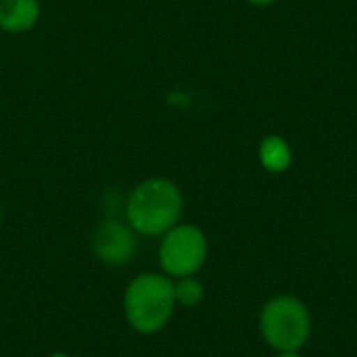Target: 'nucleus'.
<instances>
[{
	"label": "nucleus",
	"mask_w": 357,
	"mask_h": 357,
	"mask_svg": "<svg viewBox=\"0 0 357 357\" xmlns=\"http://www.w3.org/2000/svg\"><path fill=\"white\" fill-rule=\"evenodd\" d=\"M184 197L167 178L142 180L126 199V222L140 236H163L182 215Z\"/></svg>",
	"instance_id": "f257e3e1"
},
{
	"label": "nucleus",
	"mask_w": 357,
	"mask_h": 357,
	"mask_svg": "<svg viewBox=\"0 0 357 357\" xmlns=\"http://www.w3.org/2000/svg\"><path fill=\"white\" fill-rule=\"evenodd\" d=\"M174 278L165 274L142 272L123 291V316L128 326L138 335L163 331L174 316Z\"/></svg>",
	"instance_id": "f03ea898"
},
{
	"label": "nucleus",
	"mask_w": 357,
	"mask_h": 357,
	"mask_svg": "<svg viewBox=\"0 0 357 357\" xmlns=\"http://www.w3.org/2000/svg\"><path fill=\"white\" fill-rule=\"evenodd\" d=\"M261 333L280 351H297L310 337V314L293 297H276L261 312Z\"/></svg>",
	"instance_id": "7ed1b4c3"
},
{
	"label": "nucleus",
	"mask_w": 357,
	"mask_h": 357,
	"mask_svg": "<svg viewBox=\"0 0 357 357\" xmlns=\"http://www.w3.org/2000/svg\"><path fill=\"white\" fill-rule=\"evenodd\" d=\"M207 259V238L192 224H176L161 236L159 266L169 278L195 276Z\"/></svg>",
	"instance_id": "20e7f679"
},
{
	"label": "nucleus",
	"mask_w": 357,
	"mask_h": 357,
	"mask_svg": "<svg viewBox=\"0 0 357 357\" xmlns=\"http://www.w3.org/2000/svg\"><path fill=\"white\" fill-rule=\"evenodd\" d=\"M90 249L100 264L121 268L136 255V232L128 226V222L113 218L102 220L90 236Z\"/></svg>",
	"instance_id": "39448f33"
},
{
	"label": "nucleus",
	"mask_w": 357,
	"mask_h": 357,
	"mask_svg": "<svg viewBox=\"0 0 357 357\" xmlns=\"http://www.w3.org/2000/svg\"><path fill=\"white\" fill-rule=\"evenodd\" d=\"M40 19L38 0H0V29L6 33L29 31Z\"/></svg>",
	"instance_id": "423d86ee"
},
{
	"label": "nucleus",
	"mask_w": 357,
	"mask_h": 357,
	"mask_svg": "<svg viewBox=\"0 0 357 357\" xmlns=\"http://www.w3.org/2000/svg\"><path fill=\"white\" fill-rule=\"evenodd\" d=\"M259 161L270 174H282L293 163V151L282 136L270 134L259 142Z\"/></svg>",
	"instance_id": "0eeeda50"
},
{
	"label": "nucleus",
	"mask_w": 357,
	"mask_h": 357,
	"mask_svg": "<svg viewBox=\"0 0 357 357\" xmlns=\"http://www.w3.org/2000/svg\"><path fill=\"white\" fill-rule=\"evenodd\" d=\"M203 295H205V287L195 276L176 278V282H174V297H176L178 305L195 307V305H199L203 301Z\"/></svg>",
	"instance_id": "6e6552de"
},
{
	"label": "nucleus",
	"mask_w": 357,
	"mask_h": 357,
	"mask_svg": "<svg viewBox=\"0 0 357 357\" xmlns=\"http://www.w3.org/2000/svg\"><path fill=\"white\" fill-rule=\"evenodd\" d=\"M247 2L253 6H268V4H274L276 0H247Z\"/></svg>",
	"instance_id": "1a4fd4ad"
},
{
	"label": "nucleus",
	"mask_w": 357,
	"mask_h": 357,
	"mask_svg": "<svg viewBox=\"0 0 357 357\" xmlns=\"http://www.w3.org/2000/svg\"><path fill=\"white\" fill-rule=\"evenodd\" d=\"M280 357H301L297 351H282V356Z\"/></svg>",
	"instance_id": "9d476101"
},
{
	"label": "nucleus",
	"mask_w": 357,
	"mask_h": 357,
	"mask_svg": "<svg viewBox=\"0 0 357 357\" xmlns=\"http://www.w3.org/2000/svg\"><path fill=\"white\" fill-rule=\"evenodd\" d=\"M50 357H67V356H50Z\"/></svg>",
	"instance_id": "9b49d317"
}]
</instances>
